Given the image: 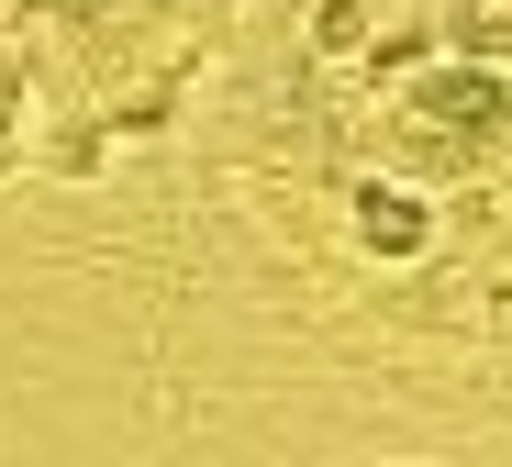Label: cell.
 <instances>
[{
	"mask_svg": "<svg viewBox=\"0 0 512 467\" xmlns=\"http://www.w3.org/2000/svg\"><path fill=\"white\" fill-rule=\"evenodd\" d=\"M234 0H0V56L23 67V156L101 167L156 134L212 67Z\"/></svg>",
	"mask_w": 512,
	"mask_h": 467,
	"instance_id": "1",
	"label": "cell"
},
{
	"mask_svg": "<svg viewBox=\"0 0 512 467\" xmlns=\"http://www.w3.org/2000/svg\"><path fill=\"white\" fill-rule=\"evenodd\" d=\"M12 156H23V67L0 56V167H12Z\"/></svg>",
	"mask_w": 512,
	"mask_h": 467,
	"instance_id": "2",
	"label": "cell"
}]
</instances>
